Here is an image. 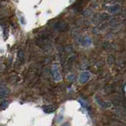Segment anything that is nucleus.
Masks as SVG:
<instances>
[{"label": "nucleus", "mask_w": 126, "mask_h": 126, "mask_svg": "<svg viewBox=\"0 0 126 126\" xmlns=\"http://www.w3.org/2000/svg\"><path fill=\"white\" fill-rule=\"evenodd\" d=\"M9 105V102L6 100H2L1 103H0V108L1 109H5L6 108V106Z\"/></svg>", "instance_id": "obj_6"}, {"label": "nucleus", "mask_w": 126, "mask_h": 126, "mask_svg": "<svg viewBox=\"0 0 126 126\" xmlns=\"http://www.w3.org/2000/svg\"><path fill=\"white\" fill-rule=\"evenodd\" d=\"M109 11L110 13H116V12H118L121 10V7L119 5H115V6H112L108 8Z\"/></svg>", "instance_id": "obj_5"}, {"label": "nucleus", "mask_w": 126, "mask_h": 126, "mask_svg": "<svg viewBox=\"0 0 126 126\" xmlns=\"http://www.w3.org/2000/svg\"><path fill=\"white\" fill-rule=\"evenodd\" d=\"M55 106H47L43 108V111H44L46 113H51L55 111Z\"/></svg>", "instance_id": "obj_4"}, {"label": "nucleus", "mask_w": 126, "mask_h": 126, "mask_svg": "<svg viewBox=\"0 0 126 126\" xmlns=\"http://www.w3.org/2000/svg\"><path fill=\"white\" fill-rule=\"evenodd\" d=\"M91 77V73L88 71H84V72H83L80 75V77H79V80L81 83V84H85L87 83L89 79Z\"/></svg>", "instance_id": "obj_2"}, {"label": "nucleus", "mask_w": 126, "mask_h": 126, "mask_svg": "<svg viewBox=\"0 0 126 126\" xmlns=\"http://www.w3.org/2000/svg\"><path fill=\"white\" fill-rule=\"evenodd\" d=\"M63 126H69V125H68V124H67V123H66V124H65V125H63Z\"/></svg>", "instance_id": "obj_8"}, {"label": "nucleus", "mask_w": 126, "mask_h": 126, "mask_svg": "<svg viewBox=\"0 0 126 126\" xmlns=\"http://www.w3.org/2000/svg\"><path fill=\"white\" fill-rule=\"evenodd\" d=\"M65 27H66V25L65 23H62V25H60V24H57V28L56 29L59 31H62V30H64L65 29Z\"/></svg>", "instance_id": "obj_7"}, {"label": "nucleus", "mask_w": 126, "mask_h": 126, "mask_svg": "<svg viewBox=\"0 0 126 126\" xmlns=\"http://www.w3.org/2000/svg\"><path fill=\"white\" fill-rule=\"evenodd\" d=\"M80 43V44L84 47H89L92 45V39L90 37H84V38H82L81 41Z\"/></svg>", "instance_id": "obj_3"}, {"label": "nucleus", "mask_w": 126, "mask_h": 126, "mask_svg": "<svg viewBox=\"0 0 126 126\" xmlns=\"http://www.w3.org/2000/svg\"><path fill=\"white\" fill-rule=\"evenodd\" d=\"M51 73H52V76L53 78L55 81H60L62 77H61V74L59 73V70L57 65H54L53 68L51 69Z\"/></svg>", "instance_id": "obj_1"}]
</instances>
